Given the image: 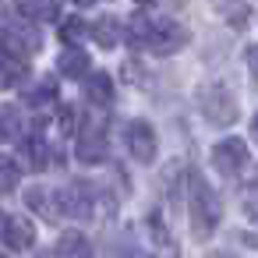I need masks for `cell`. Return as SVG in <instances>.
Returning a JSON list of instances; mask_svg holds the SVG:
<instances>
[{
    "label": "cell",
    "mask_w": 258,
    "mask_h": 258,
    "mask_svg": "<svg viewBox=\"0 0 258 258\" xmlns=\"http://www.w3.org/2000/svg\"><path fill=\"white\" fill-rule=\"evenodd\" d=\"M187 212H191V230H195L198 240L212 237L216 226H219V219H223L219 195L212 191V184H209L198 170L187 173Z\"/></svg>",
    "instance_id": "6da1fadb"
},
{
    "label": "cell",
    "mask_w": 258,
    "mask_h": 258,
    "mask_svg": "<svg viewBox=\"0 0 258 258\" xmlns=\"http://www.w3.org/2000/svg\"><path fill=\"white\" fill-rule=\"evenodd\" d=\"M202 113H205V120L216 124V127H230V124L240 117L237 99H233L230 89H223V85H209V89H202Z\"/></svg>",
    "instance_id": "7a4b0ae2"
},
{
    "label": "cell",
    "mask_w": 258,
    "mask_h": 258,
    "mask_svg": "<svg viewBox=\"0 0 258 258\" xmlns=\"http://www.w3.org/2000/svg\"><path fill=\"white\" fill-rule=\"evenodd\" d=\"M251 152H247V142L244 138H223L212 145V166L223 173V177H237L244 166H247Z\"/></svg>",
    "instance_id": "3957f363"
},
{
    "label": "cell",
    "mask_w": 258,
    "mask_h": 258,
    "mask_svg": "<svg viewBox=\"0 0 258 258\" xmlns=\"http://www.w3.org/2000/svg\"><path fill=\"white\" fill-rule=\"evenodd\" d=\"M184 46H187V29H184V25H177V22H170V18L152 22V36H149V50H152V53L170 57V53H177V50H184Z\"/></svg>",
    "instance_id": "277c9868"
},
{
    "label": "cell",
    "mask_w": 258,
    "mask_h": 258,
    "mask_svg": "<svg viewBox=\"0 0 258 258\" xmlns=\"http://www.w3.org/2000/svg\"><path fill=\"white\" fill-rule=\"evenodd\" d=\"M127 149H131V156L138 163H152L156 159L159 142H156V131H152L149 120H131L127 124Z\"/></svg>",
    "instance_id": "5b68a950"
},
{
    "label": "cell",
    "mask_w": 258,
    "mask_h": 258,
    "mask_svg": "<svg viewBox=\"0 0 258 258\" xmlns=\"http://www.w3.org/2000/svg\"><path fill=\"white\" fill-rule=\"evenodd\" d=\"M0 240H4L11 251H29L36 244V226L29 216H8L0 223Z\"/></svg>",
    "instance_id": "8992f818"
},
{
    "label": "cell",
    "mask_w": 258,
    "mask_h": 258,
    "mask_svg": "<svg viewBox=\"0 0 258 258\" xmlns=\"http://www.w3.org/2000/svg\"><path fill=\"white\" fill-rule=\"evenodd\" d=\"M53 202L60 205L57 212H60V216H68V219H89V212H92V209H89V205H92V202H89V191H85V187H78V184L64 187Z\"/></svg>",
    "instance_id": "52a82bcc"
},
{
    "label": "cell",
    "mask_w": 258,
    "mask_h": 258,
    "mask_svg": "<svg viewBox=\"0 0 258 258\" xmlns=\"http://www.w3.org/2000/svg\"><path fill=\"white\" fill-rule=\"evenodd\" d=\"M57 64H60V75H64V78H85L92 60H89V53H85V50H78L75 43H68V50L60 53V60H57Z\"/></svg>",
    "instance_id": "ba28073f"
},
{
    "label": "cell",
    "mask_w": 258,
    "mask_h": 258,
    "mask_svg": "<svg viewBox=\"0 0 258 258\" xmlns=\"http://www.w3.org/2000/svg\"><path fill=\"white\" fill-rule=\"evenodd\" d=\"M25 75H29V60H25V57L0 53V89H15V85H22Z\"/></svg>",
    "instance_id": "9c48e42d"
},
{
    "label": "cell",
    "mask_w": 258,
    "mask_h": 258,
    "mask_svg": "<svg viewBox=\"0 0 258 258\" xmlns=\"http://www.w3.org/2000/svg\"><path fill=\"white\" fill-rule=\"evenodd\" d=\"M85 92H89L92 103L106 106V103L113 99V78H110L106 71H89V75H85Z\"/></svg>",
    "instance_id": "30bf717a"
},
{
    "label": "cell",
    "mask_w": 258,
    "mask_h": 258,
    "mask_svg": "<svg viewBox=\"0 0 258 258\" xmlns=\"http://www.w3.org/2000/svg\"><path fill=\"white\" fill-rule=\"evenodd\" d=\"M219 11H223V18L240 32L244 25H247V18H251V8H247V0H223L219 4Z\"/></svg>",
    "instance_id": "8fae6325"
},
{
    "label": "cell",
    "mask_w": 258,
    "mask_h": 258,
    "mask_svg": "<svg viewBox=\"0 0 258 258\" xmlns=\"http://www.w3.org/2000/svg\"><path fill=\"white\" fill-rule=\"evenodd\" d=\"M78 159H82V163H99V159H106V145H103L99 138H92V135H82Z\"/></svg>",
    "instance_id": "7c38bea8"
},
{
    "label": "cell",
    "mask_w": 258,
    "mask_h": 258,
    "mask_svg": "<svg viewBox=\"0 0 258 258\" xmlns=\"http://www.w3.org/2000/svg\"><path fill=\"white\" fill-rule=\"evenodd\" d=\"M92 32H96V43H99L103 50L117 46V18H103V22H96Z\"/></svg>",
    "instance_id": "4fadbf2b"
},
{
    "label": "cell",
    "mask_w": 258,
    "mask_h": 258,
    "mask_svg": "<svg viewBox=\"0 0 258 258\" xmlns=\"http://www.w3.org/2000/svg\"><path fill=\"white\" fill-rule=\"evenodd\" d=\"M92 247H89V240L82 237V233H64L60 240H57V254H89Z\"/></svg>",
    "instance_id": "5bb4252c"
},
{
    "label": "cell",
    "mask_w": 258,
    "mask_h": 258,
    "mask_svg": "<svg viewBox=\"0 0 258 258\" xmlns=\"http://www.w3.org/2000/svg\"><path fill=\"white\" fill-rule=\"evenodd\" d=\"M18 163L11 159V156H0V195L4 191H15V184H18Z\"/></svg>",
    "instance_id": "9a60e30c"
},
{
    "label": "cell",
    "mask_w": 258,
    "mask_h": 258,
    "mask_svg": "<svg viewBox=\"0 0 258 258\" xmlns=\"http://www.w3.org/2000/svg\"><path fill=\"white\" fill-rule=\"evenodd\" d=\"M18 117H22L18 106H0V142L18 135Z\"/></svg>",
    "instance_id": "2e32d148"
},
{
    "label": "cell",
    "mask_w": 258,
    "mask_h": 258,
    "mask_svg": "<svg viewBox=\"0 0 258 258\" xmlns=\"http://www.w3.org/2000/svg\"><path fill=\"white\" fill-rule=\"evenodd\" d=\"M57 99V82H50V78H43L39 85H36V92L29 96V103H36V106H46V103H53Z\"/></svg>",
    "instance_id": "e0dca14e"
},
{
    "label": "cell",
    "mask_w": 258,
    "mask_h": 258,
    "mask_svg": "<svg viewBox=\"0 0 258 258\" xmlns=\"http://www.w3.org/2000/svg\"><path fill=\"white\" fill-rule=\"evenodd\" d=\"M25 202H29L36 212H43V216H53V212H57V209H50V198H46L43 187H29V191H25Z\"/></svg>",
    "instance_id": "ac0fdd59"
},
{
    "label": "cell",
    "mask_w": 258,
    "mask_h": 258,
    "mask_svg": "<svg viewBox=\"0 0 258 258\" xmlns=\"http://www.w3.org/2000/svg\"><path fill=\"white\" fill-rule=\"evenodd\" d=\"M29 159H32L36 170H46V166H50V149H46V142L36 138V142L29 145Z\"/></svg>",
    "instance_id": "d6986e66"
},
{
    "label": "cell",
    "mask_w": 258,
    "mask_h": 258,
    "mask_svg": "<svg viewBox=\"0 0 258 258\" xmlns=\"http://www.w3.org/2000/svg\"><path fill=\"white\" fill-rule=\"evenodd\" d=\"M82 32H85L82 18H68V22L60 25V39H64V43H78V39H82Z\"/></svg>",
    "instance_id": "ffe728a7"
},
{
    "label": "cell",
    "mask_w": 258,
    "mask_h": 258,
    "mask_svg": "<svg viewBox=\"0 0 258 258\" xmlns=\"http://www.w3.org/2000/svg\"><path fill=\"white\" fill-rule=\"evenodd\" d=\"M244 60H247V75H251V82L258 85V43H254V46H247Z\"/></svg>",
    "instance_id": "44dd1931"
},
{
    "label": "cell",
    "mask_w": 258,
    "mask_h": 258,
    "mask_svg": "<svg viewBox=\"0 0 258 258\" xmlns=\"http://www.w3.org/2000/svg\"><path fill=\"white\" fill-rule=\"evenodd\" d=\"M60 127H64V131H75V110H71V106L60 110Z\"/></svg>",
    "instance_id": "7402d4cb"
},
{
    "label": "cell",
    "mask_w": 258,
    "mask_h": 258,
    "mask_svg": "<svg viewBox=\"0 0 258 258\" xmlns=\"http://www.w3.org/2000/svg\"><path fill=\"white\" fill-rule=\"evenodd\" d=\"M244 216H247V219H254V223H258V195H251V198H247V202H244Z\"/></svg>",
    "instance_id": "603a6c76"
},
{
    "label": "cell",
    "mask_w": 258,
    "mask_h": 258,
    "mask_svg": "<svg viewBox=\"0 0 258 258\" xmlns=\"http://www.w3.org/2000/svg\"><path fill=\"white\" fill-rule=\"evenodd\" d=\"M244 244L247 247H258V233H244Z\"/></svg>",
    "instance_id": "cb8c5ba5"
},
{
    "label": "cell",
    "mask_w": 258,
    "mask_h": 258,
    "mask_svg": "<svg viewBox=\"0 0 258 258\" xmlns=\"http://www.w3.org/2000/svg\"><path fill=\"white\" fill-rule=\"evenodd\" d=\"M251 138H254V145H258V113L251 117Z\"/></svg>",
    "instance_id": "d4e9b609"
},
{
    "label": "cell",
    "mask_w": 258,
    "mask_h": 258,
    "mask_svg": "<svg viewBox=\"0 0 258 258\" xmlns=\"http://www.w3.org/2000/svg\"><path fill=\"white\" fill-rule=\"evenodd\" d=\"M71 4H78V8H92L96 0H71Z\"/></svg>",
    "instance_id": "484cf974"
},
{
    "label": "cell",
    "mask_w": 258,
    "mask_h": 258,
    "mask_svg": "<svg viewBox=\"0 0 258 258\" xmlns=\"http://www.w3.org/2000/svg\"><path fill=\"white\" fill-rule=\"evenodd\" d=\"M135 4H138V8H152V4H156V0H135Z\"/></svg>",
    "instance_id": "4316f807"
}]
</instances>
